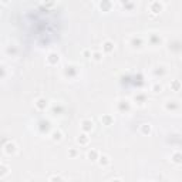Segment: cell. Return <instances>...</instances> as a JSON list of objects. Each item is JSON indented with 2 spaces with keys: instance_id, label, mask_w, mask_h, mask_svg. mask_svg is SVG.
<instances>
[{
  "instance_id": "cell-22",
  "label": "cell",
  "mask_w": 182,
  "mask_h": 182,
  "mask_svg": "<svg viewBox=\"0 0 182 182\" xmlns=\"http://www.w3.org/2000/svg\"><path fill=\"white\" fill-rule=\"evenodd\" d=\"M149 40H151L152 44H157V43H159V41H161V37H159L158 34H154V33H152L151 36H149Z\"/></svg>"
},
{
  "instance_id": "cell-24",
  "label": "cell",
  "mask_w": 182,
  "mask_h": 182,
  "mask_svg": "<svg viewBox=\"0 0 182 182\" xmlns=\"http://www.w3.org/2000/svg\"><path fill=\"white\" fill-rule=\"evenodd\" d=\"M135 101H139V104H144V101H145V95H144V94L137 95V97H135Z\"/></svg>"
},
{
  "instance_id": "cell-1",
  "label": "cell",
  "mask_w": 182,
  "mask_h": 182,
  "mask_svg": "<svg viewBox=\"0 0 182 182\" xmlns=\"http://www.w3.org/2000/svg\"><path fill=\"white\" fill-rule=\"evenodd\" d=\"M3 152L6 154L7 157L14 155V154L17 152V145L14 144L13 141H6L3 144Z\"/></svg>"
},
{
  "instance_id": "cell-5",
  "label": "cell",
  "mask_w": 182,
  "mask_h": 182,
  "mask_svg": "<svg viewBox=\"0 0 182 182\" xmlns=\"http://www.w3.org/2000/svg\"><path fill=\"white\" fill-rule=\"evenodd\" d=\"M93 128H94V122L91 121V120H83L81 121V130L84 132H90V131H93Z\"/></svg>"
},
{
  "instance_id": "cell-19",
  "label": "cell",
  "mask_w": 182,
  "mask_h": 182,
  "mask_svg": "<svg viewBox=\"0 0 182 182\" xmlns=\"http://www.w3.org/2000/svg\"><path fill=\"white\" fill-rule=\"evenodd\" d=\"M151 131H152L151 124H142L141 125V132L144 135H149V134H151Z\"/></svg>"
},
{
  "instance_id": "cell-26",
  "label": "cell",
  "mask_w": 182,
  "mask_h": 182,
  "mask_svg": "<svg viewBox=\"0 0 182 182\" xmlns=\"http://www.w3.org/2000/svg\"><path fill=\"white\" fill-rule=\"evenodd\" d=\"M44 4H48V6H53L54 4V0H43Z\"/></svg>"
},
{
  "instance_id": "cell-27",
  "label": "cell",
  "mask_w": 182,
  "mask_h": 182,
  "mask_svg": "<svg viewBox=\"0 0 182 182\" xmlns=\"http://www.w3.org/2000/svg\"><path fill=\"white\" fill-rule=\"evenodd\" d=\"M83 54H84V57H85V58H90V57H91V53H90L88 50H84V51H83Z\"/></svg>"
},
{
  "instance_id": "cell-3",
  "label": "cell",
  "mask_w": 182,
  "mask_h": 182,
  "mask_svg": "<svg viewBox=\"0 0 182 182\" xmlns=\"http://www.w3.org/2000/svg\"><path fill=\"white\" fill-rule=\"evenodd\" d=\"M179 101L178 100H168L165 102V110L166 111H178L179 110Z\"/></svg>"
},
{
  "instance_id": "cell-17",
  "label": "cell",
  "mask_w": 182,
  "mask_h": 182,
  "mask_svg": "<svg viewBox=\"0 0 182 182\" xmlns=\"http://www.w3.org/2000/svg\"><path fill=\"white\" fill-rule=\"evenodd\" d=\"M88 141H90V138H88L87 132H84V134L78 135V138H77V142H78V144H80V145H87V144H88Z\"/></svg>"
},
{
  "instance_id": "cell-23",
  "label": "cell",
  "mask_w": 182,
  "mask_h": 182,
  "mask_svg": "<svg viewBox=\"0 0 182 182\" xmlns=\"http://www.w3.org/2000/svg\"><path fill=\"white\" fill-rule=\"evenodd\" d=\"M151 90L154 91V93H161V91H162V85L157 83V84H154V85H152V88H151Z\"/></svg>"
},
{
  "instance_id": "cell-10",
  "label": "cell",
  "mask_w": 182,
  "mask_h": 182,
  "mask_svg": "<svg viewBox=\"0 0 182 182\" xmlns=\"http://www.w3.org/2000/svg\"><path fill=\"white\" fill-rule=\"evenodd\" d=\"M100 9H101L104 13H108V11L112 9V3L110 0H102L101 3H100Z\"/></svg>"
},
{
  "instance_id": "cell-15",
  "label": "cell",
  "mask_w": 182,
  "mask_h": 182,
  "mask_svg": "<svg viewBox=\"0 0 182 182\" xmlns=\"http://www.w3.org/2000/svg\"><path fill=\"white\" fill-rule=\"evenodd\" d=\"M114 47H115V44L110 40L104 41V44H102V50H104L105 53H111V51H114Z\"/></svg>"
},
{
  "instance_id": "cell-14",
  "label": "cell",
  "mask_w": 182,
  "mask_h": 182,
  "mask_svg": "<svg viewBox=\"0 0 182 182\" xmlns=\"http://www.w3.org/2000/svg\"><path fill=\"white\" fill-rule=\"evenodd\" d=\"M78 73V70H77V67L75 66H70V67H66V70H64V74L66 75H68V77H74L75 74Z\"/></svg>"
},
{
  "instance_id": "cell-7",
  "label": "cell",
  "mask_w": 182,
  "mask_h": 182,
  "mask_svg": "<svg viewBox=\"0 0 182 182\" xmlns=\"http://www.w3.org/2000/svg\"><path fill=\"white\" fill-rule=\"evenodd\" d=\"M117 107H118V110H120L121 112H127V111H130L131 104H130L128 100H120L118 104H117Z\"/></svg>"
},
{
  "instance_id": "cell-30",
  "label": "cell",
  "mask_w": 182,
  "mask_h": 182,
  "mask_svg": "<svg viewBox=\"0 0 182 182\" xmlns=\"http://www.w3.org/2000/svg\"><path fill=\"white\" fill-rule=\"evenodd\" d=\"M9 2H10V0H2V3H3V4H4V6H6V4H7V3H9Z\"/></svg>"
},
{
  "instance_id": "cell-6",
  "label": "cell",
  "mask_w": 182,
  "mask_h": 182,
  "mask_svg": "<svg viewBox=\"0 0 182 182\" xmlns=\"http://www.w3.org/2000/svg\"><path fill=\"white\" fill-rule=\"evenodd\" d=\"M130 46H131L132 48H141L142 46H144V41H142V39L137 37V36H134V37H131V40H130Z\"/></svg>"
},
{
  "instance_id": "cell-8",
  "label": "cell",
  "mask_w": 182,
  "mask_h": 182,
  "mask_svg": "<svg viewBox=\"0 0 182 182\" xmlns=\"http://www.w3.org/2000/svg\"><path fill=\"white\" fill-rule=\"evenodd\" d=\"M162 9H164V6H162V3H159V2H152V3L149 4V10H151L152 13H155V14L161 13Z\"/></svg>"
},
{
  "instance_id": "cell-20",
  "label": "cell",
  "mask_w": 182,
  "mask_h": 182,
  "mask_svg": "<svg viewBox=\"0 0 182 182\" xmlns=\"http://www.w3.org/2000/svg\"><path fill=\"white\" fill-rule=\"evenodd\" d=\"M171 88L174 91H179L182 88V83L179 80H172L171 81Z\"/></svg>"
},
{
  "instance_id": "cell-16",
  "label": "cell",
  "mask_w": 182,
  "mask_h": 182,
  "mask_svg": "<svg viewBox=\"0 0 182 182\" xmlns=\"http://www.w3.org/2000/svg\"><path fill=\"white\" fill-rule=\"evenodd\" d=\"M98 164L101 166H108L110 164H111V159H110V157L108 155H100V158H98Z\"/></svg>"
},
{
  "instance_id": "cell-13",
  "label": "cell",
  "mask_w": 182,
  "mask_h": 182,
  "mask_svg": "<svg viewBox=\"0 0 182 182\" xmlns=\"http://www.w3.org/2000/svg\"><path fill=\"white\" fill-rule=\"evenodd\" d=\"M87 158L90 159V161H98V158H100V152H98L97 149H90V151L87 152Z\"/></svg>"
},
{
  "instance_id": "cell-11",
  "label": "cell",
  "mask_w": 182,
  "mask_h": 182,
  "mask_svg": "<svg viewBox=\"0 0 182 182\" xmlns=\"http://www.w3.org/2000/svg\"><path fill=\"white\" fill-rule=\"evenodd\" d=\"M171 161L174 162V164H176V165L182 164V152L175 151V152H174V154L171 155Z\"/></svg>"
},
{
  "instance_id": "cell-12",
  "label": "cell",
  "mask_w": 182,
  "mask_h": 182,
  "mask_svg": "<svg viewBox=\"0 0 182 182\" xmlns=\"http://www.w3.org/2000/svg\"><path fill=\"white\" fill-rule=\"evenodd\" d=\"M9 174H10V168H9L6 164H0V179L6 178Z\"/></svg>"
},
{
  "instance_id": "cell-9",
  "label": "cell",
  "mask_w": 182,
  "mask_h": 182,
  "mask_svg": "<svg viewBox=\"0 0 182 182\" xmlns=\"http://www.w3.org/2000/svg\"><path fill=\"white\" fill-rule=\"evenodd\" d=\"M101 122L105 125V127H110V125L114 124V117L111 114H105L101 117Z\"/></svg>"
},
{
  "instance_id": "cell-2",
  "label": "cell",
  "mask_w": 182,
  "mask_h": 182,
  "mask_svg": "<svg viewBox=\"0 0 182 182\" xmlns=\"http://www.w3.org/2000/svg\"><path fill=\"white\" fill-rule=\"evenodd\" d=\"M34 107L37 108L39 111H46V108L48 107V100L47 98H44V97L37 98L36 102H34Z\"/></svg>"
},
{
  "instance_id": "cell-21",
  "label": "cell",
  "mask_w": 182,
  "mask_h": 182,
  "mask_svg": "<svg viewBox=\"0 0 182 182\" xmlns=\"http://www.w3.org/2000/svg\"><path fill=\"white\" fill-rule=\"evenodd\" d=\"M91 58L94 61H101L102 60V53L101 51H94V53L91 54Z\"/></svg>"
},
{
  "instance_id": "cell-25",
  "label": "cell",
  "mask_w": 182,
  "mask_h": 182,
  "mask_svg": "<svg viewBox=\"0 0 182 182\" xmlns=\"http://www.w3.org/2000/svg\"><path fill=\"white\" fill-rule=\"evenodd\" d=\"M77 149H70V151H68V155L71 157V158H75V157H77Z\"/></svg>"
},
{
  "instance_id": "cell-29",
  "label": "cell",
  "mask_w": 182,
  "mask_h": 182,
  "mask_svg": "<svg viewBox=\"0 0 182 182\" xmlns=\"http://www.w3.org/2000/svg\"><path fill=\"white\" fill-rule=\"evenodd\" d=\"M122 4H127V3H130V0H120Z\"/></svg>"
},
{
  "instance_id": "cell-4",
  "label": "cell",
  "mask_w": 182,
  "mask_h": 182,
  "mask_svg": "<svg viewBox=\"0 0 182 182\" xmlns=\"http://www.w3.org/2000/svg\"><path fill=\"white\" fill-rule=\"evenodd\" d=\"M58 61H60V54L56 53V51H51V53H48L47 56V63L50 66H56L58 64Z\"/></svg>"
},
{
  "instance_id": "cell-28",
  "label": "cell",
  "mask_w": 182,
  "mask_h": 182,
  "mask_svg": "<svg viewBox=\"0 0 182 182\" xmlns=\"http://www.w3.org/2000/svg\"><path fill=\"white\" fill-rule=\"evenodd\" d=\"M54 179H63V178H61V176H51L50 181H54Z\"/></svg>"
},
{
  "instance_id": "cell-18",
  "label": "cell",
  "mask_w": 182,
  "mask_h": 182,
  "mask_svg": "<svg viewBox=\"0 0 182 182\" xmlns=\"http://www.w3.org/2000/svg\"><path fill=\"white\" fill-rule=\"evenodd\" d=\"M51 139H53L54 142H60L61 139H63V132H61L60 130H57V131H54L53 134H51Z\"/></svg>"
}]
</instances>
